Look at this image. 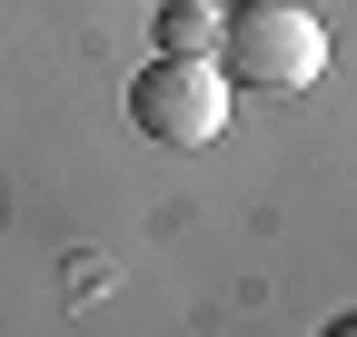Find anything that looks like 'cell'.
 Listing matches in <instances>:
<instances>
[{"label": "cell", "instance_id": "cell-1", "mask_svg": "<svg viewBox=\"0 0 357 337\" xmlns=\"http://www.w3.org/2000/svg\"><path fill=\"white\" fill-rule=\"evenodd\" d=\"M218 70H229V90H307V79L328 70V30L307 20V0H238V10H218Z\"/></svg>", "mask_w": 357, "mask_h": 337}, {"label": "cell", "instance_id": "cell-2", "mask_svg": "<svg viewBox=\"0 0 357 337\" xmlns=\"http://www.w3.org/2000/svg\"><path fill=\"white\" fill-rule=\"evenodd\" d=\"M229 70H218L208 50H159L139 79H129V119H139V139L159 149H208L218 130H229Z\"/></svg>", "mask_w": 357, "mask_h": 337}, {"label": "cell", "instance_id": "cell-3", "mask_svg": "<svg viewBox=\"0 0 357 337\" xmlns=\"http://www.w3.org/2000/svg\"><path fill=\"white\" fill-rule=\"evenodd\" d=\"M159 50H218V0H159Z\"/></svg>", "mask_w": 357, "mask_h": 337}]
</instances>
